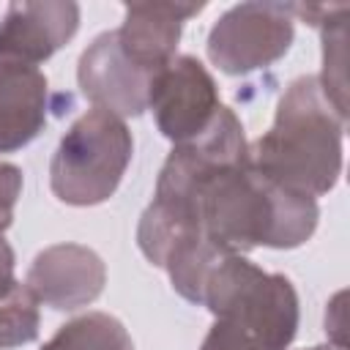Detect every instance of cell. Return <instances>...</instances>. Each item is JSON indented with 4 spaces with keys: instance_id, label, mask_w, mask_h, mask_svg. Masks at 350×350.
Segmentation results:
<instances>
[{
    "instance_id": "cell-6",
    "label": "cell",
    "mask_w": 350,
    "mask_h": 350,
    "mask_svg": "<svg viewBox=\"0 0 350 350\" xmlns=\"http://www.w3.org/2000/svg\"><path fill=\"white\" fill-rule=\"evenodd\" d=\"M156 74L137 66L120 46L118 33L107 30L93 38L77 66L82 96L115 118H137L148 109V93Z\"/></svg>"
},
{
    "instance_id": "cell-11",
    "label": "cell",
    "mask_w": 350,
    "mask_h": 350,
    "mask_svg": "<svg viewBox=\"0 0 350 350\" xmlns=\"http://www.w3.org/2000/svg\"><path fill=\"white\" fill-rule=\"evenodd\" d=\"M41 350H134V342L118 317L88 312L60 325Z\"/></svg>"
},
{
    "instance_id": "cell-8",
    "label": "cell",
    "mask_w": 350,
    "mask_h": 350,
    "mask_svg": "<svg viewBox=\"0 0 350 350\" xmlns=\"http://www.w3.org/2000/svg\"><path fill=\"white\" fill-rule=\"evenodd\" d=\"M79 27V5L71 0L11 3L0 19V60L41 63L66 46Z\"/></svg>"
},
{
    "instance_id": "cell-13",
    "label": "cell",
    "mask_w": 350,
    "mask_h": 350,
    "mask_svg": "<svg viewBox=\"0 0 350 350\" xmlns=\"http://www.w3.org/2000/svg\"><path fill=\"white\" fill-rule=\"evenodd\" d=\"M38 301L27 284L11 282L0 287V350L27 345L38 336Z\"/></svg>"
},
{
    "instance_id": "cell-7",
    "label": "cell",
    "mask_w": 350,
    "mask_h": 350,
    "mask_svg": "<svg viewBox=\"0 0 350 350\" xmlns=\"http://www.w3.org/2000/svg\"><path fill=\"white\" fill-rule=\"evenodd\" d=\"M107 282L104 260L79 243H55L36 254L27 271V290L38 304L57 312H74L93 304Z\"/></svg>"
},
{
    "instance_id": "cell-3",
    "label": "cell",
    "mask_w": 350,
    "mask_h": 350,
    "mask_svg": "<svg viewBox=\"0 0 350 350\" xmlns=\"http://www.w3.org/2000/svg\"><path fill=\"white\" fill-rule=\"evenodd\" d=\"M131 153L129 126L93 107L63 134L49 164V186L66 205H98L120 186Z\"/></svg>"
},
{
    "instance_id": "cell-14",
    "label": "cell",
    "mask_w": 350,
    "mask_h": 350,
    "mask_svg": "<svg viewBox=\"0 0 350 350\" xmlns=\"http://www.w3.org/2000/svg\"><path fill=\"white\" fill-rule=\"evenodd\" d=\"M200 350H271L257 334L246 331L238 323L230 320H216L208 331V336L202 339Z\"/></svg>"
},
{
    "instance_id": "cell-10",
    "label": "cell",
    "mask_w": 350,
    "mask_h": 350,
    "mask_svg": "<svg viewBox=\"0 0 350 350\" xmlns=\"http://www.w3.org/2000/svg\"><path fill=\"white\" fill-rule=\"evenodd\" d=\"M49 85L36 66L0 60V153L25 148L46 123Z\"/></svg>"
},
{
    "instance_id": "cell-5",
    "label": "cell",
    "mask_w": 350,
    "mask_h": 350,
    "mask_svg": "<svg viewBox=\"0 0 350 350\" xmlns=\"http://www.w3.org/2000/svg\"><path fill=\"white\" fill-rule=\"evenodd\" d=\"M148 109L159 131L175 145L191 142L208 131L219 104V88L208 68L191 55H175L150 82Z\"/></svg>"
},
{
    "instance_id": "cell-15",
    "label": "cell",
    "mask_w": 350,
    "mask_h": 350,
    "mask_svg": "<svg viewBox=\"0 0 350 350\" xmlns=\"http://www.w3.org/2000/svg\"><path fill=\"white\" fill-rule=\"evenodd\" d=\"M22 194V170L0 161V235L14 221V205Z\"/></svg>"
},
{
    "instance_id": "cell-2",
    "label": "cell",
    "mask_w": 350,
    "mask_h": 350,
    "mask_svg": "<svg viewBox=\"0 0 350 350\" xmlns=\"http://www.w3.org/2000/svg\"><path fill=\"white\" fill-rule=\"evenodd\" d=\"M216 320L257 334L271 350H287L298 331V295L287 276L268 273L241 254H221L202 284V301Z\"/></svg>"
},
{
    "instance_id": "cell-17",
    "label": "cell",
    "mask_w": 350,
    "mask_h": 350,
    "mask_svg": "<svg viewBox=\"0 0 350 350\" xmlns=\"http://www.w3.org/2000/svg\"><path fill=\"white\" fill-rule=\"evenodd\" d=\"M309 350H336V347H309Z\"/></svg>"
},
{
    "instance_id": "cell-12",
    "label": "cell",
    "mask_w": 350,
    "mask_h": 350,
    "mask_svg": "<svg viewBox=\"0 0 350 350\" xmlns=\"http://www.w3.org/2000/svg\"><path fill=\"white\" fill-rule=\"evenodd\" d=\"M345 16L347 5H328L323 11V19L317 25L323 27V74H320V90L334 104V109L347 120V79H345Z\"/></svg>"
},
{
    "instance_id": "cell-9",
    "label": "cell",
    "mask_w": 350,
    "mask_h": 350,
    "mask_svg": "<svg viewBox=\"0 0 350 350\" xmlns=\"http://www.w3.org/2000/svg\"><path fill=\"white\" fill-rule=\"evenodd\" d=\"M202 11V3H131L115 30L123 52L150 74H159L178 49L183 22Z\"/></svg>"
},
{
    "instance_id": "cell-16",
    "label": "cell",
    "mask_w": 350,
    "mask_h": 350,
    "mask_svg": "<svg viewBox=\"0 0 350 350\" xmlns=\"http://www.w3.org/2000/svg\"><path fill=\"white\" fill-rule=\"evenodd\" d=\"M14 262H16L14 249H11V246H8V241L0 235V287H5V284H11V282H16V279H14Z\"/></svg>"
},
{
    "instance_id": "cell-1",
    "label": "cell",
    "mask_w": 350,
    "mask_h": 350,
    "mask_svg": "<svg viewBox=\"0 0 350 350\" xmlns=\"http://www.w3.org/2000/svg\"><path fill=\"white\" fill-rule=\"evenodd\" d=\"M345 123L320 90L317 77H301L284 90L273 126L249 148V161L260 175L290 191L328 194L342 172Z\"/></svg>"
},
{
    "instance_id": "cell-4",
    "label": "cell",
    "mask_w": 350,
    "mask_h": 350,
    "mask_svg": "<svg viewBox=\"0 0 350 350\" xmlns=\"http://www.w3.org/2000/svg\"><path fill=\"white\" fill-rule=\"evenodd\" d=\"M293 16L290 3L232 5L208 33L211 63L232 77L276 63L293 44Z\"/></svg>"
}]
</instances>
